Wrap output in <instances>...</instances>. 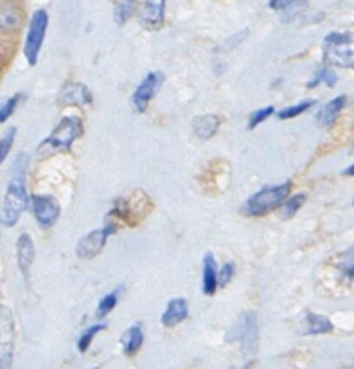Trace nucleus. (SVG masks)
<instances>
[{
  "instance_id": "nucleus-1",
  "label": "nucleus",
  "mask_w": 354,
  "mask_h": 369,
  "mask_svg": "<svg viewBox=\"0 0 354 369\" xmlns=\"http://www.w3.org/2000/svg\"><path fill=\"white\" fill-rule=\"evenodd\" d=\"M29 166V159L26 153H20L9 170V184L8 191L4 194L2 204V225L13 227L20 220V214L27 207V191H26V173Z\"/></svg>"
},
{
  "instance_id": "nucleus-2",
  "label": "nucleus",
  "mask_w": 354,
  "mask_h": 369,
  "mask_svg": "<svg viewBox=\"0 0 354 369\" xmlns=\"http://www.w3.org/2000/svg\"><path fill=\"white\" fill-rule=\"evenodd\" d=\"M81 135H83V123H81V119L77 115H67V118H63L58 123L49 137H45L40 142L36 155L40 159H47V157L54 155V153L67 152V150H70V145Z\"/></svg>"
},
{
  "instance_id": "nucleus-3",
  "label": "nucleus",
  "mask_w": 354,
  "mask_h": 369,
  "mask_svg": "<svg viewBox=\"0 0 354 369\" xmlns=\"http://www.w3.org/2000/svg\"><path fill=\"white\" fill-rule=\"evenodd\" d=\"M289 191H291L289 180H286L284 184H279V186L263 187V189L248 198V202L245 204V213L248 217H263V214L277 209L279 206H284Z\"/></svg>"
},
{
  "instance_id": "nucleus-4",
  "label": "nucleus",
  "mask_w": 354,
  "mask_h": 369,
  "mask_svg": "<svg viewBox=\"0 0 354 369\" xmlns=\"http://www.w3.org/2000/svg\"><path fill=\"white\" fill-rule=\"evenodd\" d=\"M324 61L338 67L354 69V35L353 33H329L324 38Z\"/></svg>"
},
{
  "instance_id": "nucleus-5",
  "label": "nucleus",
  "mask_w": 354,
  "mask_h": 369,
  "mask_svg": "<svg viewBox=\"0 0 354 369\" xmlns=\"http://www.w3.org/2000/svg\"><path fill=\"white\" fill-rule=\"evenodd\" d=\"M227 343H240L247 357H254L257 350V321L254 313L247 312L237 317L227 331Z\"/></svg>"
},
{
  "instance_id": "nucleus-6",
  "label": "nucleus",
  "mask_w": 354,
  "mask_h": 369,
  "mask_svg": "<svg viewBox=\"0 0 354 369\" xmlns=\"http://www.w3.org/2000/svg\"><path fill=\"white\" fill-rule=\"evenodd\" d=\"M47 27H49V15L45 9H36L31 16L29 29H27L26 43H23V54L27 58V63L36 65L40 56V49L45 40Z\"/></svg>"
},
{
  "instance_id": "nucleus-7",
  "label": "nucleus",
  "mask_w": 354,
  "mask_h": 369,
  "mask_svg": "<svg viewBox=\"0 0 354 369\" xmlns=\"http://www.w3.org/2000/svg\"><path fill=\"white\" fill-rule=\"evenodd\" d=\"M141 193L142 191H132L130 194L119 198L117 202H115V207L114 211H112V214H117L119 218H124V220L130 222L132 225L137 224L139 217L142 218L144 214H148L149 211L153 209V204L148 197L139 202L137 198H141Z\"/></svg>"
},
{
  "instance_id": "nucleus-8",
  "label": "nucleus",
  "mask_w": 354,
  "mask_h": 369,
  "mask_svg": "<svg viewBox=\"0 0 354 369\" xmlns=\"http://www.w3.org/2000/svg\"><path fill=\"white\" fill-rule=\"evenodd\" d=\"M117 231V225L115 224H107L103 229H95V231L88 232L77 241L76 247V256L81 259H92L94 256L100 254L104 247V241L108 237H112L114 232Z\"/></svg>"
},
{
  "instance_id": "nucleus-9",
  "label": "nucleus",
  "mask_w": 354,
  "mask_h": 369,
  "mask_svg": "<svg viewBox=\"0 0 354 369\" xmlns=\"http://www.w3.org/2000/svg\"><path fill=\"white\" fill-rule=\"evenodd\" d=\"M162 81H164V76H162V74L149 73L148 76L139 83L137 90H135L134 95H132V105H134V108L139 112V114L146 112L149 101H151L153 95L156 94V90H159Z\"/></svg>"
},
{
  "instance_id": "nucleus-10",
  "label": "nucleus",
  "mask_w": 354,
  "mask_h": 369,
  "mask_svg": "<svg viewBox=\"0 0 354 369\" xmlns=\"http://www.w3.org/2000/svg\"><path fill=\"white\" fill-rule=\"evenodd\" d=\"M94 101V95L83 83H67L61 87L58 94V105L60 107H85Z\"/></svg>"
},
{
  "instance_id": "nucleus-11",
  "label": "nucleus",
  "mask_w": 354,
  "mask_h": 369,
  "mask_svg": "<svg viewBox=\"0 0 354 369\" xmlns=\"http://www.w3.org/2000/svg\"><path fill=\"white\" fill-rule=\"evenodd\" d=\"M33 209H35V217L42 227H53L60 217V204L53 197H45V194L33 197Z\"/></svg>"
},
{
  "instance_id": "nucleus-12",
  "label": "nucleus",
  "mask_w": 354,
  "mask_h": 369,
  "mask_svg": "<svg viewBox=\"0 0 354 369\" xmlns=\"http://www.w3.org/2000/svg\"><path fill=\"white\" fill-rule=\"evenodd\" d=\"M139 20H141V26L146 27L148 31H159L160 27L164 26V11H166V2L159 0V2H142L139 4Z\"/></svg>"
},
{
  "instance_id": "nucleus-13",
  "label": "nucleus",
  "mask_w": 354,
  "mask_h": 369,
  "mask_svg": "<svg viewBox=\"0 0 354 369\" xmlns=\"http://www.w3.org/2000/svg\"><path fill=\"white\" fill-rule=\"evenodd\" d=\"M2 312V351H0V369H8L11 365L13 358V339H15V331H13V317L11 312L2 305L0 308Z\"/></svg>"
},
{
  "instance_id": "nucleus-14",
  "label": "nucleus",
  "mask_w": 354,
  "mask_h": 369,
  "mask_svg": "<svg viewBox=\"0 0 354 369\" xmlns=\"http://www.w3.org/2000/svg\"><path fill=\"white\" fill-rule=\"evenodd\" d=\"M187 317V303L183 297H175L168 303V308L160 317V323L166 328H173L176 324H180L182 321H186Z\"/></svg>"
},
{
  "instance_id": "nucleus-15",
  "label": "nucleus",
  "mask_w": 354,
  "mask_h": 369,
  "mask_svg": "<svg viewBox=\"0 0 354 369\" xmlns=\"http://www.w3.org/2000/svg\"><path fill=\"white\" fill-rule=\"evenodd\" d=\"M35 244L31 240L29 234H22L18 238V244H16V258H18V269L23 276L27 278V272H29L31 265L35 261Z\"/></svg>"
},
{
  "instance_id": "nucleus-16",
  "label": "nucleus",
  "mask_w": 354,
  "mask_h": 369,
  "mask_svg": "<svg viewBox=\"0 0 354 369\" xmlns=\"http://www.w3.org/2000/svg\"><path fill=\"white\" fill-rule=\"evenodd\" d=\"M142 341H144V333H142V324H132L128 330L122 333L121 337V344H122V351H124L128 357L137 353L142 346Z\"/></svg>"
},
{
  "instance_id": "nucleus-17",
  "label": "nucleus",
  "mask_w": 354,
  "mask_h": 369,
  "mask_svg": "<svg viewBox=\"0 0 354 369\" xmlns=\"http://www.w3.org/2000/svg\"><path fill=\"white\" fill-rule=\"evenodd\" d=\"M333 331V323L326 316H320V313H306L304 317V326H302V333L304 335H324L331 333Z\"/></svg>"
},
{
  "instance_id": "nucleus-18",
  "label": "nucleus",
  "mask_w": 354,
  "mask_h": 369,
  "mask_svg": "<svg viewBox=\"0 0 354 369\" xmlns=\"http://www.w3.org/2000/svg\"><path fill=\"white\" fill-rule=\"evenodd\" d=\"M220 125H221L220 115H214V114L198 115V118L193 121V130H195V133L200 139L207 141V139H210L214 133L218 132Z\"/></svg>"
},
{
  "instance_id": "nucleus-19",
  "label": "nucleus",
  "mask_w": 354,
  "mask_h": 369,
  "mask_svg": "<svg viewBox=\"0 0 354 369\" xmlns=\"http://www.w3.org/2000/svg\"><path fill=\"white\" fill-rule=\"evenodd\" d=\"M216 272V263H214V256L210 252H207L203 256V293L205 296H214L218 285H220V279H218Z\"/></svg>"
},
{
  "instance_id": "nucleus-20",
  "label": "nucleus",
  "mask_w": 354,
  "mask_h": 369,
  "mask_svg": "<svg viewBox=\"0 0 354 369\" xmlns=\"http://www.w3.org/2000/svg\"><path fill=\"white\" fill-rule=\"evenodd\" d=\"M347 98L345 95H338V98L331 99L328 105H324L322 107V110H320L318 114V123L322 126H331L333 123L336 121V118H338L340 110L343 108V105H345Z\"/></svg>"
},
{
  "instance_id": "nucleus-21",
  "label": "nucleus",
  "mask_w": 354,
  "mask_h": 369,
  "mask_svg": "<svg viewBox=\"0 0 354 369\" xmlns=\"http://www.w3.org/2000/svg\"><path fill=\"white\" fill-rule=\"evenodd\" d=\"M22 22V13L15 4H2V16H0V26L2 31L15 29Z\"/></svg>"
},
{
  "instance_id": "nucleus-22",
  "label": "nucleus",
  "mask_w": 354,
  "mask_h": 369,
  "mask_svg": "<svg viewBox=\"0 0 354 369\" xmlns=\"http://www.w3.org/2000/svg\"><path fill=\"white\" fill-rule=\"evenodd\" d=\"M135 9H139L137 2H132V0H122V2H117L114 6V19L117 22V26H122V24L128 22L132 15L135 13Z\"/></svg>"
},
{
  "instance_id": "nucleus-23",
  "label": "nucleus",
  "mask_w": 354,
  "mask_h": 369,
  "mask_svg": "<svg viewBox=\"0 0 354 369\" xmlns=\"http://www.w3.org/2000/svg\"><path fill=\"white\" fill-rule=\"evenodd\" d=\"M121 286H117V289L114 290V292L107 293V296L103 297V299L100 301V305H97V310H95V316L100 317V319H104V317L108 316V313L112 312V310L115 308V305H117L119 301V293H121Z\"/></svg>"
},
{
  "instance_id": "nucleus-24",
  "label": "nucleus",
  "mask_w": 354,
  "mask_h": 369,
  "mask_svg": "<svg viewBox=\"0 0 354 369\" xmlns=\"http://www.w3.org/2000/svg\"><path fill=\"white\" fill-rule=\"evenodd\" d=\"M336 266H338L347 279H354V245L338 256Z\"/></svg>"
},
{
  "instance_id": "nucleus-25",
  "label": "nucleus",
  "mask_w": 354,
  "mask_h": 369,
  "mask_svg": "<svg viewBox=\"0 0 354 369\" xmlns=\"http://www.w3.org/2000/svg\"><path fill=\"white\" fill-rule=\"evenodd\" d=\"M315 99H304V101H301V103L297 105H291V107L284 108V110H281L277 114L279 119H294L297 118V115L304 114L306 110H309L311 107H315Z\"/></svg>"
},
{
  "instance_id": "nucleus-26",
  "label": "nucleus",
  "mask_w": 354,
  "mask_h": 369,
  "mask_svg": "<svg viewBox=\"0 0 354 369\" xmlns=\"http://www.w3.org/2000/svg\"><path fill=\"white\" fill-rule=\"evenodd\" d=\"M304 202H306L304 193H297L294 194V197H289L284 202V206H282V218H284V220H289L291 217H295V213L304 206Z\"/></svg>"
},
{
  "instance_id": "nucleus-27",
  "label": "nucleus",
  "mask_w": 354,
  "mask_h": 369,
  "mask_svg": "<svg viewBox=\"0 0 354 369\" xmlns=\"http://www.w3.org/2000/svg\"><path fill=\"white\" fill-rule=\"evenodd\" d=\"M104 328H107V324H94V326H90L88 330L83 331V335H81L80 341H77V350H80V353H85V351L88 350V346L92 344L95 335L100 333V331H103Z\"/></svg>"
},
{
  "instance_id": "nucleus-28",
  "label": "nucleus",
  "mask_w": 354,
  "mask_h": 369,
  "mask_svg": "<svg viewBox=\"0 0 354 369\" xmlns=\"http://www.w3.org/2000/svg\"><path fill=\"white\" fill-rule=\"evenodd\" d=\"M15 135H16L15 126L8 128V132L4 133V137H2V141H0V162H4V160L8 159V153L9 150H11L13 141H15Z\"/></svg>"
},
{
  "instance_id": "nucleus-29",
  "label": "nucleus",
  "mask_w": 354,
  "mask_h": 369,
  "mask_svg": "<svg viewBox=\"0 0 354 369\" xmlns=\"http://www.w3.org/2000/svg\"><path fill=\"white\" fill-rule=\"evenodd\" d=\"M274 114V107H267V108H259V110L252 112L250 119H248V128L254 130L255 126L261 125V123L264 121V119H268L270 115Z\"/></svg>"
},
{
  "instance_id": "nucleus-30",
  "label": "nucleus",
  "mask_w": 354,
  "mask_h": 369,
  "mask_svg": "<svg viewBox=\"0 0 354 369\" xmlns=\"http://www.w3.org/2000/svg\"><path fill=\"white\" fill-rule=\"evenodd\" d=\"M20 98H22V94H15L13 98H9L8 101L2 105V108H0V123H6L9 118H11V114L15 112V108H16V105H18Z\"/></svg>"
},
{
  "instance_id": "nucleus-31",
  "label": "nucleus",
  "mask_w": 354,
  "mask_h": 369,
  "mask_svg": "<svg viewBox=\"0 0 354 369\" xmlns=\"http://www.w3.org/2000/svg\"><path fill=\"white\" fill-rule=\"evenodd\" d=\"M234 276V263H225L223 266H221V271H220V276H218V279H220V285L225 286L227 283L232 279Z\"/></svg>"
},
{
  "instance_id": "nucleus-32",
  "label": "nucleus",
  "mask_w": 354,
  "mask_h": 369,
  "mask_svg": "<svg viewBox=\"0 0 354 369\" xmlns=\"http://www.w3.org/2000/svg\"><path fill=\"white\" fill-rule=\"evenodd\" d=\"M320 81H324V69L316 71L315 76H313V80L308 81V85H306V87H308V88H315L316 85L320 83Z\"/></svg>"
},
{
  "instance_id": "nucleus-33",
  "label": "nucleus",
  "mask_w": 354,
  "mask_h": 369,
  "mask_svg": "<svg viewBox=\"0 0 354 369\" xmlns=\"http://www.w3.org/2000/svg\"><path fill=\"white\" fill-rule=\"evenodd\" d=\"M336 80H338V78H336V74L333 73V71L326 69V67H324V83L328 85V87H335Z\"/></svg>"
},
{
  "instance_id": "nucleus-34",
  "label": "nucleus",
  "mask_w": 354,
  "mask_h": 369,
  "mask_svg": "<svg viewBox=\"0 0 354 369\" xmlns=\"http://www.w3.org/2000/svg\"><path fill=\"white\" fill-rule=\"evenodd\" d=\"M343 175H345V177H354V164H353V166L347 167V170H343Z\"/></svg>"
},
{
  "instance_id": "nucleus-35",
  "label": "nucleus",
  "mask_w": 354,
  "mask_h": 369,
  "mask_svg": "<svg viewBox=\"0 0 354 369\" xmlns=\"http://www.w3.org/2000/svg\"><path fill=\"white\" fill-rule=\"evenodd\" d=\"M353 206H354V200H353Z\"/></svg>"
},
{
  "instance_id": "nucleus-36",
  "label": "nucleus",
  "mask_w": 354,
  "mask_h": 369,
  "mask_svg": "<svg viewBox=\"0 0 354 369\" xmlns=\"http://www.w3.org/2000/svg\"><path fill=\"white\" fill-rule=\"evenodd\" d=\"M94 369H97V368H94Z\"/></svg>"
}]
</instances>
